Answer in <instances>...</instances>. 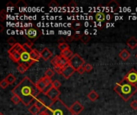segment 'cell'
I'll return each instance as SVG.
<instances>
[{
    "label": "cell",
    "instance_id": "50",
    "mask_svg": "<svg viewBox=\"0 0 137 115\" xmlns=\"http://www.w3.org/2000/svg\"><path fill=\"white\" fill-rule=\"evenodd\" d=\"M0 115H4V114L3 113H0Z\"/></svg>",
    "mask_w": 137,
    "mask_h": 115
},
{
    "label": "cell",
    "instance_id": "43",
    "mask_svg": "<svg viewBox=\"0 0 137 115\" xmlns=\"http://www.w3.org/2000/svg\"><path fill=\"white\" fill-rule=\"evenodd\" d=\"M67 6L69 8H76V7H77V3L75 1H71V3H69Z\"/></svg>",
    "mask_w": 137,
    "mask_h": 115
},
{
    "label": "cell",
    "instance_id": "14",
    "mask_svg": "<svg viewBox=\"0 0 137 115\" xmlns=\"http://www.w3.org/2000/svg\"><path fill=\"white\" fill-rule=\"evenodd\" d=\"M60 93H60V91L59 90V89H56V88L52 87V88L50 90V91L47 93V95L52 101L55 102V101L59 99V95H60Z\"/></svg>",
    "mask_w": 137,
    "mask_h": 115
},
{
    "label": "cell",
    "instance_id": "29",
    "mask_svg": "<svg viewBox=\"0 0 137 115\" xmlns=\"http://www.w3.org/2000/svg\"><path fill=\"white\" fill-rule=\"evenodd\" d=\"M90 40H91V36L88 34H83L82 38L80 39V41L84 44H87L88 42H90Z\"/></svg>",
    "mask_w": 137,
    "mask_h": 115
},
{
    "label": "cell",
    "instance_id": "7",
    "mask_svg": "<svg viewBox=\"0 0 137 115\" xmlns=\"http://www.w3.org/2000/svg\"><path fill=\"white\" fill-rule=\"evenodd\" d=\"M52 82H53L51 81V79L44 76L43 78H41L40 79H39L37 81V82L35 83V85H36L37 88L40 90V92H43Z\"/></svg>",
    "mask_w": 137,
    "mask_h": 115
},
{
    "label": "cell",
    "instance_id": "11",
    "mask_svg": "<svg viewBox=\"0 0 137 115\" xmlns=\"http://www.w3.org/2000/svg\"><path fill=\"white\" fill-rule=\"evenodd\" d=\"M83 109H84L83 106L82 105V104L79 102H78V101L74 102L72 105L71 106V107H70V110H71V113H73V115H78V114H79L83 110Z\"/></svg>",
    "mask_w": 137,
    "mask_h": 115
},
{
    "label": "cell",
    "instance_id": "32",
    "mask_svg": "<svg viewBox=\"0 0 137 115\" xmlns=\"http://www.w3.org/2000/svg\"><path fill=\"white\" fill-rule=\"evenodd\" d=\"M6 18H7V10L5 9H3L0 11V19H1V22H3Z\"/></svg>",
    "mask_w": 137,
    "mask_h": 115
},
{
    "label": "cell",
    "instance_id": "21",
    "mask_svg": "<svg viewBox=\"0 0 137 115\" xmlns=\"http://www.w3.org/2000/svg\"><path fill=\"white\" fill-rule=\"evenodd\" d=\"M95 18H96L97 22L103 23L105 21V19H106V15L102 11H99L96 14V15H95Z\"/></svg>",
    "mask_w": 137,
    "mask_h": 115
},
{
    "label": "cell",
    "instance_id": "41",
    "mask_svg": "<svg viewBox=\"0 0 137 115\" xmlns=\"http://www.w3.org/2000/svg\"><path fill=\"white\" fill-rule=\"evenodd\" d=\"M130 106H131L132 109L135 110H137V101H136V100L132 101V102H131V104H130Z\"/></svg>",
    "mask_w": 137,
    "mask_h": 115
},
{
    "label": "cell",
    "instance_id": "13",
    "mask_svg": "<svg viewBox=\"0 0 137 115\" xmlns=\"http://www.w3.org/2000/svg\"><path fill=\"white\" fill-rule=\"evenodd\" d=\"M120 8V4L115 1V0H111L106 6V9L109 12H115L117 11V10H119Z\"/></svg>",
    "mask_w": 137,
    "mask_h": 115
},
{
    "label": "cell",
    "instance_id": "31",
    "mask_svg": "<svg viewBox=\"0 0 137 115\" xmlns=\"http://www.w3.org/2000/svg\"><path fill=\"white\" fill-rule=\"evenodd\" d=\"M58 48L61 50V51H64L66 50L70 49L69 48V45L67 43H59L58 45Z\"/></svg>",
    "mask_w": 137,
    "mask_h": 115
},
{
    "label": "cell",
    "instance_id": "17",
    "mask_svg": "<svg viewBox=\"0 0 137 115\" xmlns=\"http://www.w3.org/2000/svg\"><path fill=\"white\" fill-rule=\"evenodd\" d=\"M119 57L120 58L121 60L123 61H127L131 57V53L127 50V49H123L120 53H119Z\"/></svg>",
    "mask_w": 137,
    "mask_h": 115
},
{
    "label": "cell",
    "instance_id": "47",
    "mask_svg": "<svg viewBox=\"0 0 137 115\" xmlns=\"http://www.w3.org/2000/svg\"><path fill=\"white\" fill-rule=\"evenodd\" d=\"M7 6L8 7V8H10V7H13V6H15L11 2H9L8 3H7Z\"/></svg>",
    "mask_w": 137,
    "mask_h": 115
},
{
    "label": "cell",
    "instance_id": "45",
    "mask_svg": "<svg viewBox=\"0 0 137 115\" xmlns=\"http://www.w3.org/2000/svg\"><path fill=\"white\" fill-rule=\"evenodd\" d=\"M77 72L79 73V75H83L84 72H86V71H85V69H84V66H82V67H80L79 69H78V70H77Z\"/></svg>",
    "mask_w": 137,
    "mask_h": 115
},
{
    "label": "cell",
    "instance_id": "2",
    "mask_svg": "<svg viewBox=\"0 0 137 115\" xmlns=\"http://www.w3.org/2000/svg\"><path fill=\"white\" fill-rule=\"evenodd\" d=\"M114 91L118 93V95L124 101L128 102L135 93L137 92V86L132 85L122 79L121 82L115 84Z\"/></svg>",
    "mask_w": 137,
    "mask_h": 115
},
{
    "label": "cell",
    "instance_id": "20",
    "mask_svg": "<svg viewBox=\"0 0 137 115\" xmlns=\"http://www.w3.org/2000/svg\"><path fill=\"white\" fill-rule=\"evenodd\" d=\"M126 43L132 50H135L137 47V38L134 36H132L130 38H128Z\"/></svg>",
    "mask_w": 137,
    "mask_h": 115
},
{
    "label": "cell",
    "instance_id": "5",
    "mask_svg": "<svg viewBox=\"0 0 137 115\" xmlns=\"http://www.w3.org/2000/svg\"><path fill=\"white\" fill-rule=\"evenodd\" d=\"M41 30L35 27H30L24 30V35L28 38V40L31 41L32 43L37 40V38L41 35Z\"/></svg>",
    "mask_w": 137,
    "mask_h": 115
},
{
    "label": "cell",
    "instance_id": "19",
    "mask_svg": "<svg viewBox=\"0 0 137 115\" xmlns=\"http://www.w3.org/2000/svg\"><path fill=\"white\" fill-rule=\"evenodd\" d=\"M30 55L31 59H32V61H33L34 62H38V61L41 58V54H40V52H39L36 49H33L32 51H31L30 53Z\"/></svg>",
    "mask_w": 137,
    "mask_h": 115
},
{
    "label": "cell",
    "instance_id": "16",
    "mask_svg": "<svg viewBox=\"0 0 137 115\" xmlns=\"http://www.w3.org/2000/svg\"><path fill=\"white\" fill-rule=\"evenodd\" d=\"M40 54H41V58L44 61H48L52 57V52L47 47L43 48V50L40 52Z\"/></svg>",
    "mask_w": 137,
    "mask_h": 115
},
{
    "label": "cell",
    "instance_id": "37",
    "mask_svg": "<svg viewBox=\"0 0 137 115\" xmlns=\"http://www.w3.org/2000/svg\"><path fill=\"white\" fill-rule=\"evenodd\" d=\"M22 46H23V50H24L25 51L28 52V53H30V52L32 51V50H33V49H32V47L29 46H28V45H27L26 43H23Z\"/></svg>",
    "mask_w": 137,
    "mask_h": 115
},
{
    "label": "cell",
    "instance_id": "34",
    "mask_svg": "<svg viewBox=\"0 0 137 115\" xmlns=\"http://www.w3.org/2000/svg\"><path fill=\"white\" fill-rule=\"evenodd\" d=\"M82 35H83V34H81V33H79V32H76L75 34L73 35V38H74V40L75 41H79V40H80L81 39V38H82Z\"/></svg>",
    "mask_w": 137,
    "mask_h": 115
},
{
    "label": "cell",
    "instance_id": "28",
    "mask_svg": "<svg viewBox=\"0 0 137 115\" xmlns=\"http://www.w3.org/2000/svg\"><path fill=\"white\" fill-rule=\"evenodd\" d=\"M55 73V71L54 70V69H51V68H50V69H47V70H46V72H45V77H47V78L51 79L52 77H54Z\"/></svg>",
    "mask_w": 137,
    "mask_h": 115
},
{
    "label": "cell",
    "instance_id": "8",
    "mask_svg": "<svg viewBox=\"0 0 137 115\" xmlns=\"http://www.w3.org/2000/svg\"><path fill=\"white\" fill-rule=\"evenodd\" d=\"M51 64L54 66H59L64 68L68 65V61L62 58L60 55H56L51 59Z\"/></svg>",
    "mask_w": 137,
    "mask_h": 115
},
{
    "label": "cell",
    "instance_id": "24",
    "mask_svg": "<svg viewBox=\"0 0 137 115\" xmlns=\"http://www.w3.org/2000/svg\"><path fill=\"white\" fill-rule=\"evenodd\" d=\"M5 79H6L7 82L9 83V85H12L13 83L16 81V77H15L13 74H9V75H7V76L5 78Z\"/></svg>",
    "mask_w": 137,
    "mask_h": 115
},
{
    "label": "cell",
    "instance_id": "10",
    "mask_svg": "<svg viewBox=\"0 0 137 115\" xmlns=\"http://www.w3.org/2000/svg\"><path fill=\"white\" fill-rule=\"evenodd\" d=\"M20 61L22 62V63L29 64L30 66H31V65H33L34 63H35V62H34L32 61V59H31L30 53L25 51L24 50H23V51L21 52V54H20Z\"/></svg>",
    "mask_w": 137,
    "mask_h": 115
},
{
    "label": "cell",
    "instance_id": "9",
    "mask_svg": "<svg viewBox=\"0 0 137 115\" xmlns=\"http://www.w3.org/2000/svg\"><path fill=\"white\" fill-rule=\"evenodd\" d=\"M38 100H39L42 103H43V105L44 106V109L46 110L47 108H48L49 106H51L52 104H53V101H52L47 94L43 93V92H41L37 96L36 98Z\"/></svg>",
    "mask_w": 137,
    "mask_h": 115
},
{
    "label": "cell",
    "instance_id": "40",
    "mask_svg": "<svg viewBox=\"0 0 137 115\" xmlns=\"http://www.w3.org/2000/svg\"><path fill=\"white\" fill-rule=\"evenodd\" d=\"M84 69H85V71H86V72L90 73V72L93 70V66H92V65L88 63V64H86L85 66H84Z\"/></svg>",
    "mask_w": 137,
    "mask_h": 115
},
{
    "label": "cell",
    "instance_id": "42",
    "mask_svg": "<svg viewBox=\"0 0 137 115\" xmlns=\"http://www.w3.org/2000/svg\"><path fill=\"white\" fill-rule=\"evenodd\" d=\"M54 70L55 71V73L59 75H62V71H63V68L59 67V66H54Z\"/></svg>",
    "mask_w": 137,
    "mask_h": 115
},
{
    "label": "cell",
    "instance_id": "38",
    "mask_svg": "<svg viewBox=\"0 0 137 115\" xmlns=\"http://www.w3.org/2000/svg\"><path fill=\"white\" fill-rule=\"evenodd\" d=\"M81 26H82L81 23H79V22H76V23H74L72 24V28H73L74 30H79V29L81 27Z\"/></svg>",
    "mask_w": 137,
    "mask_h": 115
},
{
    "label": "cell",
    "instance_id": "26",
    "mask_svg": "<svg viewBox=\"0 0 137 115\" xmlns=\"http://www.w3.org/2000/svg\"><path fill=\"white\" fill-rule=\"evenodd\" d=\"M9 57L14 62L19 63V61H20V54L19 53H15L13 55H10Z\"/></svg>",
    "mask_w": 137,
    "mask_h": 115
},
{
    "label": "cell",
    "instance_id": "18",
    "mask_svg": "<svg viewBox=\"0 0 137 115\" xmlns=\"http://www.w3.org/2000/svg\"><path fill=\"white\" fill-rule=\"evenodd\" d=\"M74 55H75V54L73 53V51L71 49L66 50L64 51H61V53H60V56L62 58H64V59L67 60V61H69L73 57Z\"/></svg>",
    "mask_w": 137,
    "mask_h": 115
},
{
    "label": "cell",
    "instance_id": "25",
    "mask_svg": "<svg viewBox=\"0 0 137 115\" xmlns=\"http://www.w3.org/2000/svg\"><path fill=\"white\" fill-rule=\"evenodd\" d=\"M28 111H29L31 114H32V115H36V114H38V113H39L40 109H39V108L37 107L36 105L33 104V105L28 109Z\"/></svg>",
    "mask_w": 137,
    "mask_h": 115
},
{
    "label": "cell",
    "instance_id": "27",
    "mask_svg": "<svg viewBox=\"0 0 137 115\" xmlns=\"http://www.w3.org/2000/svg\"><path fill=\"white\" fill-rule=\"evenodd\" d=\"M28 70V68L23 64V63H19L17 66V70L20 74H24V73Z\"/></svg>",
    "mask_w": 137,
    "mask_h": 115
},
{
    "label": "cell",
    "instance_id": "46",
    "mask_svg": "<svg viewBox=\"0 0 137 115\" xmlns=\"http://www.w3.org/2000/svg\"><path fill=\"white\" fill-rule=\"evenodd\" d=\"M38 115H50V114H49V113H48L46 110H44L40 111V112L38 113Z\"/></svg>",
    "mask_w": 137,
    "mask_h": 115
},
{
    "label": "cell",
    "instance_id": "49",
    "mask_svg": "<svg viewBox=\"0 0 137 115\" xmlns=\"http://www.w3.org/2000/svg\"><path fill=\"white\" fill-rule=\"evenodd\" d=\"M3 30H4V27H3V25H0V32H3Z\"/></svg>",
    "mask_w": 137,
    "mask_h": 115
},
{
    "label": "cell",
    "instance_id": "4",
    "mask_svg": "<svg viewBox=\"0 0 137 115\" xmlns=\"http://www.w3.org/2000/svg\"><path fill=\"white\" fill-rule=\"evenodd\" d=\"M68 64L77 71L78 69L85 66L84 65L85 64V61L79 54H75L73 55V57L68 61Z\"/></svg>",
    "mask_w": 137,
    "mask_h": 115
},
{
    "label": "cell",
    "instance_id": "33",
    "mask_svg": "<svg viewBox=\"0 0 137 115\" xmlns=\"http://www.w3.org/2000/svg\"><path fill=\"white\" fill-rule=\"evenodd\" d=\"M7 43H8L10 46H15V45L17 43V42H16V40H15L13 37H10V38H9L8 40H7Z\"/></svg>",
    "mask_w": 137,
    "mask_h": 115
},
{
    "label": "cell",
    "instance_id": "51",
    "mask_svg": "<svg viewBox=\"0 0 137 115\" xmlns=\"http://www.w3.org/2000/svg\"><path fill=\"white\" fill-rule=\"evenodd\" d=\"M136 58H137V54H136Z\"/></svg>",
    "mask_w": 137,
    "mask_h": 115
},
{
    "label": "cell",
    "instance_id": "44",
    "mask_svg": "<svg viewBox=\"0 0 137 115\" xmlns=\"http://www.w3.org/2000/svg\"><path fill=\"white\" fill-rule=\"evenodd\" d=\"M64 38H65L66 42H69V43H70V42H72V41H75V40H74L73 35H67Z\"/></svg>",
    "mask_w": 137,
    "mask_h": 115
},
{
    "label": "cell",
    "instance_id": "30",
    "mask_svg": "<svg viewBox=\"0 0 137 115\" xmlns=\"http://www.w3.org/2000/svg\"><path fill=\"white\" fill-rule=\"evenodd\" d=\"M10 100H11V102H13V104H15V105H18V104L19 102H22V101H21L20 98H19L18 95L14 94V93H13V95H12L11 98H10Z\"/></svg>",
    "mask_w": 137,
    "mask_h": 115
},
{
    "label": "cell",
    "instance_id": "48",
    "mask_svg": "<svg viewBox=\"0 0 137 115\" xmlns=\"http://www.w3.org/2000/svg\"><path fill=\"white\" fill-rule=\"evenodd\" d=\"M106 18H107L108 20H111V19H112V15L109 14V15H106Z\"/></svg>",
    "mask_w": 137,
    "mask_h": 115
},
{
    "label": "cell",
    "instance_id": "22",
    "mask_svg": "<svg viewBox=\"0 0 137 115\" xmlns=\"http://www.w3.org/2000/svg\"><path fill=\"white\" fill-rule=\"evenodd\" d=\"M88 98L91 102H96L99 98V94L95 90H91L88 94Z\"/></svg>",
    "mask_w": 137,
    "mask_h": 115
},
{
    "label": "cell",
    "instance_id": "36",
    "mask_svg": "<svg viewBox=\"0 0 137 115\" xmlns=\"http://www.w3.org/2000/svg\"><path fill=\"white\" fill-rule=\"evenodd\" d=\"M8 86H10L9 85V83L7 82V80L4 78V79H3L2 81H1V82H0V86H1L3 89H6Z\"/></svg>",
    "mask_w": 137,
    "mask_h": 115
},
{
    "label": "cell",
    "instance_id": "35",
    "mask_svg": "<svg viewBox=\"0 0 137 115\" xmlns=\"http://www.w3.org/2000/svg\"><path fill=\"white\" fill-rule=\"evenodd\" d=\"M59 3L55 1V0H52V1L48 4V6L50 8H55V7H59Z\"/></svg>",
    "mask_w": 137,
    "mask_h": 115
},
{
    "label": "cell",
    "instance_id": "15",
    "mask_svg": "<svg viewBox=\"0 0 137 115\" xmlns=\"http://www.w3.org/2000/svg\"><path fill=\"white\" fill-rule=\"evenodd\" d=\"M23 51V46L21 45L19 43H17L15 46H11L9 50H8V55H13L15 53H19L21 54V52Z\"/></svg>",
    "mask_w": 137,
    "mask_h": 115
},
{
    "label": "cell",
    "instance_id": "6",
    "mask_svg": "<svg viewBox=\"0 0 137 115\" xmlns=\"http://www.w3.org/2000/svg\"><path fill=\"white\" fill-rule=\"evenodd\" d=\"M123 81L131 83L132 85H136L137 83V71L135 69H131L126 75L123 78Z\"/></svg>",
    "mask_w": 137,
    "mask_h": 115
},
{
    "label": "cell",
    "instance_id": "1",
    "mask_svg": "<svg viewBox=\"0 0 137 115\" xmlns=\"http://www.w3.org/2000/svg\"><path fill=\"white\" fill-rule=\"evenodd\" d=\"M12 93L18 95L24 106H29L34 102L37 96L41 93L34 83L28 77H24L18 84L11 90Z\"/></svg>",
    "mask_w": 137,
    "mask_h": 115
},
{
    "label": "cell",
    "instance_id": "23",
    "mask_svg": "<svg viewBox=\"0 0 137 115\" xmlns=\"http://www.w3.org/2000/svg\"><path fill=\"white\" fill-rule=\"evenodd\" d=\"M15 6L16 8H18L20 10H23L27 7V4L23 1V0H19V1H18L15 4Z\"/></svg>",
    "mask_w": 137,
    "mask_h": 115
},
{
    "label": "cell",
    "instance_id": "3",
    "mask_svg": "<svg viewBox=\"0 0 137 115\" xmlns=\"http://www.w3.org/2000/svg\"><path fill=\"white\" fill-rule=\"evenodd\" d=\"M46 110L50 115H73L70 108L60 99L55 101L51 106L46 109Z\"/></svg>",
    "mask_w": 137,
    "mask_h": 115
},
{
    "label": "cell",
    "instance_id": "39",
    "mask_svg": "<svg viewBox=\"0 0 137 115\" xmlns=\"http://www.w3.org/2000/svg\"><path fill=\"white\" fill-rule=\"evenodd\" d=\"M52 85H53L54 88L59 89L61 86V82L58 80H55V81H53V82H52Z\"/></svg>",
    "mask_w": 137,
    "mask_h": 115
},
{
    "label": "cell",
    "instance_id": "12",
    "mask_svg": "<svg viewBox=\"0 0 137 115\" xmlns=\"http://www.w3.org/2000/svg\"><path fill=\"white\" fill-rule=\"evenodd\" d=\"M76 70L74 69L71 66H70L69 64L67 66H66L65 67L63 68V71H62V75L64 77V78L68 79L71 76L73 75V74L75 73Z\"/></svg>",
    "mask_w": 137,
    "mask_h": 115
}]
</instances>
